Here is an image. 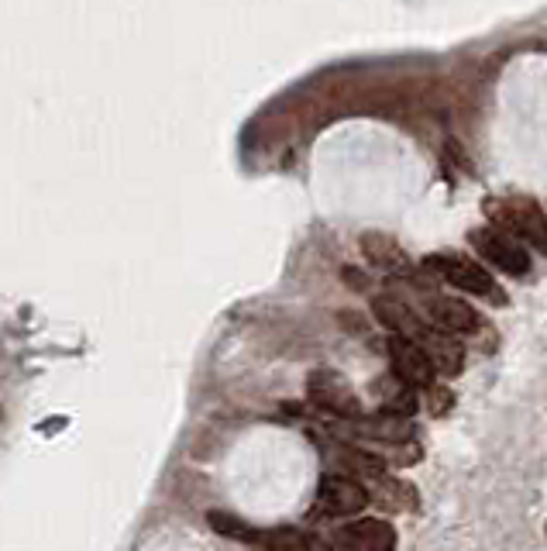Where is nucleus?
Wrapping results in <instances>:
<instances>
[{"instance_id":"9d476101","label":"nucleus","mask_w":547,"mask_h":551,"mask_svg":"<svg viewBox=\"0 0 547 551\" xmlns=\"http://www.w3.org/2000/svg\"><path fill=\"white\" fill-rule=\"evenodd\" d=\"M362 252L369 255V262L375 269H382V273H389V276H413L410 255H406L403 248L393 242V238L369 231V235H362Z\"/></svg>"},{"instance_id":"423d86ee","label":"nucleus","mask_w":547,"mask_h":551,"mask_svg":"<svg viewBox=\"0 0 547 551\" xmlns=\"http://www.w3.org/2000/svg\"><path fill=\"white\" fill-rule=\"evenodd\" d=\"M320 510L331 517H351V514H362V507L369 503V493H365L362 483L348 476H324L317 490Z\"/></svg>"},{"instance_id":"f257e3e1","label":"nucleus","mask_w":547,"mask_h":551,"mask_svg":"<svg viewBox=\"0 0 547 551\" xmlns=\"http://www.w3.org/2000/svg\"><path fill=\"white\" fill-rule=\"evenodd\" d=\"M486 211L496 217L499 231L513 238H527L547 255V211L534 197H503L486 200Z\"/></svg>"},{"instance_id":"1a4fd4ad","label":"nucleus","mask_w":547,"mask_h":551,"mask_svg":"<svg viewBox=\"0 0 547 551\" xmlns=\"http://www.w3.org/2000/svg\"><path fill=\"white\" fill-rule=\"evenodd\" d=\"M417 345L424 348L427 355H431L434 372H441V376H455V372H461V366H465V348H461L451 335H444V331L431 328V324L420 331Z\"/></svg>"},{"instance_id":"6e6552de","label":"nucleus","mask_w":547,"mask_h":551,"mask_svg":"<svg viewBox=\"0 0 547 551\" xmlns=\"http://www.w3.org/2000/svg\"><path fill=\"white\" fill-rule=\"evenodd\" d=\"M341 551H396V527L382 517L351 521L338 534Z\"/></svg>"},{"instance_id":"4468645a","label":"nucleus","mask_w":547,"mask_h":551,"mask_svg":"<svg viewBox=\"0 0 547 551\" xmlns=\"http://www.w3.org/2000/svg\"><path fill=\"white\" fill-rule=\"evenodd\" d=\"M544 531H547V527H544Z\"/></svg>"},{"instance_id":"20e7f679","label":"nucleus","mask_w":547,"mask_h":551,"mask_svg":"<svg viewBox=\"0 0 547 551\" xmlns=\"http://www.w3.org/2000/svg\"><path fill=\"white\" fill-rule=\"evenodd\" d=\"M468 242L479 248V252L486 255L492 266L503 269V273H510V276H527L530 273L527 245H520L517 238L506 235V231H499V228H475L472 235H468Z\"/></svg>"},{"instance_id":"39448f33","label":"nucleus","mask_w":547,"mask_h":551,"mask_svg":"<svg viewBox=\"0 0 547 551\" xmlns=\"http://www.w3.org/2000/svg\"><path fill=\"white\" fill-rule=\"evenodd\" d=\"M386 348H389V359H393V376L396 379H403V383L413 386V390L434 386V376H437L434 362H431V355L417 345V341L389 335Z\"/></svg>"},{"instance_id":"0eeeda50","label":"nucleus","mask_w":547,"mask_h":551,"mask_svg":"<svg viewBox=\"0 0 547 551\" xmlns=\"http://www.w3.org/2000/svg\"><path fill=\"white\" fill-rule=\"evenodd\" d=\"M424 310L431 317V328L444 331V335H475L482 324V317L465 300L455 297H427Z\"/></svg>"},{"instance_id":"9b49d317","label":"nucleus","mask_w":547,"mask_h":551,"mask_svg":"<svg viewBox=\"0 0 547 551\" xmlns=\"http://www.w3.org/2000/svg\"><path fill=\"white\" fill-rule=\"evenodd\" d=\"M372 310H375V317H379L382 328H389L396 338L417 341L420 331L427 328V324L420 321V317L413 314V310L406 307L403 300H396V297H375V300H372Z\"/></svg>"},{"instance_id":"7ed1b4c3","label":"nucleus","mask_w":547,"mask_h":551,"mask_svg":"<svg viewBox=\"0 0 547 551\" xmlns=\"http://www.w3.org/2000/svg\"><path fill=\"white\" fill-rule=\"evenodd\" d=\"M307 397L314 407L327 410V414L334 417H345V421H362V403H358L355 390L348 386L345 376H338V372L331 369H320L310 376L307 383Z\"/></svg>"},{"instance_id":"f03ea898","label":"nucleus","mask_w":547,"mask_h":551,"mask_svg":"<svg viewBox=\"0 0 547 551\" xmlns=\"http://www.w3.org/2000/svg\"><path fill=\"white\" fill-rule=\"evenodd\" d=\"M424 266L437 269L448 283H455L458 290L472 293V297H489L492 304H506V293L496 286L492 273H486L482 266H475L472 259H461V255H431Z\"/></svg>"},{"instance_id":"ddd939ff","label":"nucleus","mask_w":547,"mask_h":551,"mask_svg":"<svg viewBox=\"0 0 547 551\" xmlns=\"http://www.w3.org/2000/svg\"><path fill=\"white\" fill-rule=\"evenodd\" d=\"M375 393H379V400H382V414L410 417L413 410H417V390L406 386L403 379H396V376H382Z\"/></svg>"},{"instance_id":"f8f14e48","label":"nucleus","mask_w":547,"mask_h":551,"mask_svg":"<svg viewBox=\"0 0 547 551\" xmlns=\"http://www.w3.org/2000/svg\"><path fill=\"white\" fill-rule=\"evenodd\" d=\"M351 431L365 434V438L375 441H406L413 438V424L406 417H393V414H375V417H362V421H348Z\"/></svg>"}]
</instances>
